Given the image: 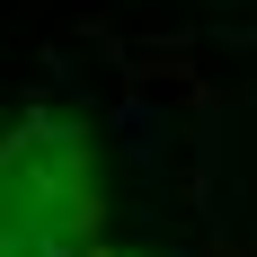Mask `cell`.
<instances>
[{
	"label": "cell",
	"mask_w": 257,
	"mask_h": 257,
	"mask_svg": "<svg viewBox=\"0 0 257 257\" xmlns=\"http://www.w3.org/2000/svg\"><path fill=\"white\" fill-rule=\"evenodd\" d=\"M89 257H115V248H98V239H89Z\"/></svg>",
	"instance_id": "7a4b0ae2"
},
{
	"label": "cell",
	"mask_w": 257,
	"mask_h": 257,
	"mask_svg": "<svg viewBox=\"0 0 257 257\" xmlns=\"http://www.w3.org/2000/svg\"><path fill=\"white\" fill-rule=\"evenodd\" d=\"M248 257H257V231H248Z\"/></svg>",
	"instance_id": "3957f363"
},
{
	"label": "cell",
	"mask_w": 257,
	"mask_h": 257,
	"mask_svg": "<svg viewBox=\"0 0 257 257\" xmlns=\"http://www.w3.org/2000/svg\"><path fill=\"white\" fill-rule=\"evenodd\" d=\"M106 124L124 133V151L142 160V169H160V151H169V142H178V124H169V106L151 98V80H133L124 98H115V115H106Z\"/></svg>",
	"instance_id": "6da1fadb"
}]
</instances>
